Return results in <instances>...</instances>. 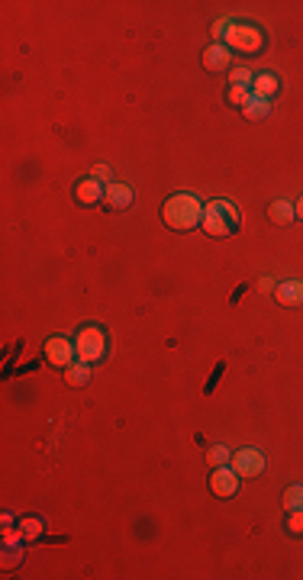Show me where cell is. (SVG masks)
<instances>
[{
    "mask_svg": "<svg viewBox=\"0 0 303 580\" xmlns=\"http://www.w3.org/2000/svg\"><path fill=\"white\" fill-rule=\"evenodd\" d=\"M204 210H206V203H200V197L171 194L162 207V219H165V226L175 232H191V229H197V226H204Z\"/></svg>",
    "mask_w": 303,
    "mask_h": 580,
    "instance_id": "1",
    "label": "cell"
},
{
    "mask_svg": "<svg viewBox=\"0 0 303 580\" xmlns=\"http://www.w3.org/2000/svg\"><path fill=\"white\" fill-rule=\"evenodd\" d=\"M239 229V210L229 200H210L204 210V232L213 239H226Z\"/></svg>",
    "mask_w": 303,
    "mask_h": 580,
    "instance_id": "2",
    "label": "cell"
},
{
    "mask_svg": "<svg viewBox=\"0 0 303 580\" xmlns=\"http://www.w3.org/2000/svg\"><path fill=\"white\" fill-rule=\"evenodd\" d=\"M265 33H261V26H255V23H239L233 20V26H229V33H226L223 45L229 52H246V55H258L261 49H265Z\"/></svg>",
    "mask_w": 303,
    "mask_h": 580,
    "instance_id": "3",
    "label": "cell"
},
{
    "mask_svg": "<svg viewBox=\"0 0 303 580\" xmlns=\"http://www.w3.org/2000/svg\"><path fill=\"white\" fill-rule=\"evenodd\" d=\"M75 349H78V358L87 364H97L106 358V332L100 326H84L75 336Z\"/></svg>",
    "mask_w": 303,
    "mask_h": 580,
    "instance_id": "4",
    "label": "cell"
},
{
    "mask_svg": "<svg viewBox=\"0 0 303 580\" xmlns=\"http://www.w3.org/2000/svg\"><path fill=\"white\" fill-rule=\"evenodd\" d=\"M43 355H45V361H49L52 368H68V364L78 358V349H75V339L52 336V339H45Z\"/></svg>",
    "mask_w": 303,
    "mask_h": 580,
    "instance_id": "5",
    "label": "cell"
},
{
    "mask_svg": "<svg viewBox=\"0 0 303 580\" xmlns=\"http://www.w3.org/2000/svg\"><path fill=\"white\" fill-rule=\"evenodd\" d=\"M210 490H213V496H219V500H229V496L239 493V474L233 471V464H219V468H213Z\"/></svg>",
    "mask_w": 303,
    "mask_h": 580,
    "instance_id": "6",
    "label": "cell"
},
{
    "mask_svg": "<svg viewBox=\"0 0 303 580\" xmlns=\"http://www.w3.org/2000/svg\"><path fill=\"white\" fill-rule=\"evenodd\" d=\"M229 464H233V471L239 477H258L265 471V454L258 448H239V452H233Z\"/></svg>",
    "mask_w": 303,
    "mask_h": 580,
    "instance_id": "7",
    "label": "cell"
},
{
    "mask_svg": "<svg viewBox=\"0 0 303 580\" xmlns=\"http://www.w3.org/2000/svg\"><path fill=\"white\" fill-rule=\"evenodd\" d=\"M104 194H106V184H100L97 177H84V181L75 184V197H78V203H84V207L104 203Z\"/></svg>",
    "mask_w": 303,
    "mask_h": 580,
    "instance_id": "8",
    "label": "cell"
},
{
    "mask_svg": "<svg viewBox=\"0 0 303 580\" xmlns=\"http://www.w3.org/2000/svg\"><path fill=\"white\" fill-rule=\"evenodd\" d=\"M104 203L113 207V210H126V207H133V187H129V184H120V181L106 184Z\"/></svg>",
    "mask_w": 303,
    "mask_h": 580,
    "instance_id": "9",
    "label": "cell"
},
{
    "mask_svg": "<svg viewBox=\"0 0 303 580\" xmlns=\"http://www.w3.org/2000/svg\"><path fill=\"white\" fill-rule=\"evenodd\" d=\"M229 62H233V52L226 49L223 43H213L210 49L204 52V68L206 71H226L229 68Z\"/></svg>",
    "mask_w": 303,
    "mask_h": 580,
    "instance_id": "10",
    "label": "cell"
},
{
    "mask_svg": "<svg viewBox=\"0 0 303 580\" xmlns=\"http://www.w3.org/2000/svg\"><path fill=\"white\" fill-rule=\"evenodd\" d=\"M275 297H277V303H284V307H300L303 303V280H281V284L275 287Z\"/></svg>",
    "mask_w": 303,
    "mask_h": 580,
    "instance_id": "11",
    "label": "cell"
},
{
    "mask_svg": "<svg viewBox=\"0 0 303 580\" xmlns=\"http://www.w3.org/2000/svg\"><path fill=\"white\" fill-rule=\"evenodd\" d=\"M277 77L271 75V71H261V75H255V81H252V94L255 97H261V100H271L277 94Z\"/></svg>",
    "mask_w": 303,
    "mask_h": 580,
    "instance_id": "12",
    "label": "cell"
},
{
    "mask_svg": "<svg viewBox=\"0 0 303 580\" xmlns=\"http://www.w3.org/2000/svg\"><path fill=\"white\" fill-rule=\"evenodd\" d=\"M65 381H68L71 387H84L87 381H91V364L81 361V358H75V361L65 368Z\"/></svg>",
    "mask_w": 303,
    "mask_h": 580,
    "instance_id": "13",
    "label": "cell"
},
{
    "mask_svg": "<svg viewBox=\"0 0 303 580\" xmlns=\"http://www.w3.org/2000/svg\"><path fill=\"white\" fill-rule=\"evenodd\" d=\"M268 217H271V223L287 226V223H294V219H297V207L290 200H275L268 207Z\"/></svg>",
    "mask_w": 303,
    "mask_h": 580,
    "instance_id": "14",
    "label": "cell"
},
{
    "mask_svg": "<svg viewBox=\"0 0 303 580\" xmlns=\"http://www.w3.org/2000/svg\"><path fill=\"white\" fill-rule=\"evenodd\" d=\"M268 110H271V104H268V100L255 97V94L246 100V106H242V113H246L248 119H265V116H268Z\"/></svg>",
    "mask_w": 303,
    "mask_h": 580,
    "instance_id": "15",
    "label": "cell"
},
{
    "mask_svg": "<svg viewBox=\"0 0 303 580\" xmlns=\"http://www.w3.org/2000/svg\"><path fill=\"white\" fill-rule=\"evenodd\" d=\"M206 461H210V468L229 464V461H233V452H229V445H213L210 452H206Z\"/></svg>",
    "mask_w": 303,
    "mask_h": 580,
    "instance_id": "16",
    "label": "cell"
},
{
    "mask_svg": "<svg viewBox=\"0 0 303 580\" xmlns=\"http://www.w3.org/2000/svg\"><path fill=\"white\" fill-rule=\"evenodd\" d=\"M252 81H255L252 68H233L229 71V84L233 87H248V91H252Z\"/></svg>",
    "mask_w": 303,
    "mask_h": 580,
    "instance_id": "17",
    "label": "cell"
},
{
    "mask_svg": "<svg viewBox=\"0 0 303 580\" xmlns=\"http://www.w3.org/2000/svg\"><path fill=\"white\" fill-rule=\"evenodd\" d=\"M284 506L290 510H303V483H294V487H287V493H284Z\"/></svg>",
    "mask_w": 303,
    "mask_h": 580,
    "instance_id": "18",
    "label": "cell"
},
{
    "mask_svg": "<svg viewBox=\"0 0 303 580\" xmlns=\"http://www.w3.org/2000/svg\"><path fill=\"white\" fill-rule=\"evenodd\" d=\"M43 529H45V525H43V519H35V516H26V519H23V522H20L23 538H39V535H43Z\"/></svg>",
    "mask_w": 303,
    "mask_h": 580,
    "instance_id": "19",
    "label": "cell"
},
{
    "mask_svg": "<svg viewBox=\"0 0 303 580\" xmlns=\"http://www.w3.org/2000/svg\"><path fill=\"white\" fill-rule=\"evenodd\" d=\"M287 532H290V535H303V510H290Z\"/></svg>",
    "mask_w": 303,
    "mask_h": 580,
    "instance_id": "20",
    "label": "cell"
},
{
    "mask_svg": "<svg viewBox=\"0 0 303 580\" xmlns=\"http://www.w3.org/2000/svg\"><path fill=\"white\" fill-rule=\"evenodd\" d=\"M252 97V91L248 87H229V104H239V106H246V100Z\"/></svg>",
    "mask_w": 303,
    "mask_h": 580,
    "instance_id": "21",
    "label": "cell"
},
{
    "mask_svg": "<svg viewBox=\"0 0 303 580\" xmlns=\"http://www.w3.org/2000/svg\"><path fill=\"white\" fill-rule=\"evenodd\" d=\"M91 177H97L100 184H113V168H110V165H97Z\"/></svg>",
    "mask_w": 303,
    "mask_h": 580,
    "instance_id": "22",
    "label": "cell"
},
{
    "mask_svg": "<svg viewBox=\"0 0 303 580\" xmlns=\"http://www.w3.org/2000/svg\"><path fill=\"white\" fill-rule=\"evenodd\" d=\"M294 207H297V219H303V197H300V200L294 203Z\"/></svg>",
    "mask_w": 303,
    "mask_h": 580,
    "instance_id": "23",
    "label": "cell"
}]
</instances>
